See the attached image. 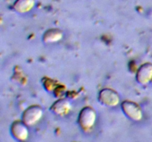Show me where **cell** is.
Returning <instances> with one entry per match:
<instances>
[{
    "label": "cell",
    "mask_w": 152,
    "mask_h": 142,
    "mask_svg": "<svg viewBox=\"0 0 152 142\" xmlns=\"http://www.w3.org/2000/svg\"><path fill=\"white\" fill-rule=\"evenodd\" d=\"M28 127V126L25 124L22 120L14 121L10 127V133L12 136L17 141H25L29 135Z\"/></svg>",
    "instance_id": "cell-5"
},
{
    "label": "cell",
    "mask_w": 152,
    "mask_h": 142,
    "mask_svg": "<svg viewBox=\"0 0 152 142\" xmlns=\"http://www.w3.org/2000/svg\"><path fill=\"white\" fill-rule=\"evenodd\" d=\"M96 120V111L91 106H86L80 111L78 117V124L82 130H89L94 127Z\"/></svg>",
    "instance_id": "cell-1"
},
{
    "label": "cell",
    "mask_w": 152,
    "mask_h": 142,
    "mask_svg": "<svg viewBox=\"0 0 152 142\" xmlns=\"http://www.w3.org/2000/svg\"><path fill=\"white\" fill-rule=\"evenodd\" d=\"M123 113L133 121H140L142 118V111L140 106L137 103L131 101H125L121 104Z\"/></svg>",
    "instance_id": "cell-3"
},
{
    "label": "cell",
    "mask_w": 152,
    "mask_h": 142,
    "mask_svg": "<svg viewBox=\"0 0 152 142\" xmlns=\"http://www.w3.org/2000/svg\"><path fill=\"white\" fill-rule=\"evenodd\" d=\"M152 78V65L146 63L139 68L136 74V80L139 84H145Z\"/></svg>",
    "instance_id": "cell-6"
},
{
    "label": "cell",
    "mask_w": 152,
    "mask_h": 142,
    "mask_svg": "<svg viewBox=\"0 0 152 142\" xmlns=\"http://www.w3.org/2000/svg\"><path fill=\"white\" fill-rule=\"evenodd\" d=\"M99 101L106 106H116L120 101V98L115 90L109 88L102 89L98 96Z\"/></svg>",
    "instance_id": "cell-4"
},
{
    "label": "cell",
    "mask_w": 152,
    "mask_h": 142,
    "mask_svg": "<svg viewBox=\"0 0 152 142\" xmlns=\"http://www.w3.org/2000/svg\"><path fill=\"white\" fill-rule=\"evenodd\" d=\"M71 104L66 99H59L52 104L50 110L58 115H67L71 109Z\"/></svg>",
    "instance_id": "cell-7"
},
{
    "label": "cell",
    "mask_w": 152,
    "mask_h": 142,
    "mask_svg": "<svg viewBox=\"0 0 152 142\" xmlns=\"http://www.w3.org/2000/svg\"><path fill=\"white\" fill-rule=\"evenodd\" d=\"M63 37V33L58 28H51L44 33L42 36V41L45 43L50 44L60 41Z\"/></svg>",
    "instance_id": "cell-8"
},
{
    "label": "cell",
    "mask_w": 152,
    "mask_h": 142,
    "mask_svg": "<svg viewBox=\"0 0 152 142\" xmlns=\"http://www.w3.org/2000/svg\"><path fill=\"white\" fill-rule=\"evenodd\" d=\"M43 109L38 105H33L27 108L23 112L22 120L25 124L29 126H34L42 118Z\"/></svg>",
    "instance_id": "cell-2"
},
{
    "label": "cell",
    "mask_w": 152,
    "mask_h": 142,
    "mask_svg": "<svg viewBox=\"0 0 152 142\" xmlns=\"http://www.w3.org/2000/svg\"><path fill=\"white\" fill-rule=\"evenodd\" d=\"M35 4V0H16L13 4V8L19 13H26L34 8Z\"/></svg>",
    "instance_id": "cell-9"
}]
</instances>
